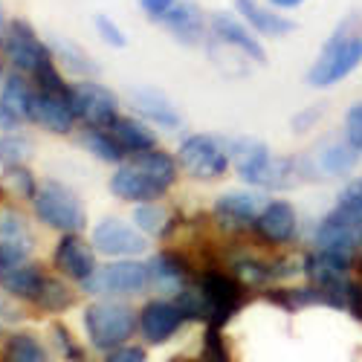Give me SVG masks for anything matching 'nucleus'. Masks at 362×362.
Instances as JSON below:
<instances>
[{
  "label": "nucleus",
  "mask_w": 362,
  "mask_h": 362,
  "mask_svg": "<svg viewBox=\"0 0 362 362\" xmlns=\"http://www.w3.org/2000/svg\"><path fill=\"white\" fill-rule=\"evenodd\" d=\"M35 250V235L29 229V221L18 209H0V267L29 261Z\"/></svg>",
  "instance_id": "17"
},
{
  "label": "nucleus",
  "mask_w": 362,
  "mask_h": 362,
  "mask_svg": "<svg viewBox=\"0 0 362 362\" xmlns=\"http://www.w3.org/2000/svg\"><path fill=\"white\" fill-rule=\"evenodd\" d=\"M136 316L125 301H93L90 308H84V330L90 337V345L99 351H110L116 345H125L134 337Z\"/></svg>",
  "instance_id": "7"
},
{
  "label": "nucleus",
  "mask_w": 362,
  "mask_h": 362,
  "mask_svg": "<svg viewBox=\"0 0 362 362\" xmlns=\"http://www.w3.org/2000/svg\"><path fill=\"white\" fill-rule=\"evenodd\" d=\"M229 160L235 174L252 189H267V192H284L298 180V160L293 157H279L269 151L267 142L255 136H232L229 139Z\"/></svg>",
  "instance_id": "3"
},
{
  "label": "nucleus",
  "mask_w": 362,
  "mask_h": 362,
  "mask_svg": "<svg viewBox=\"0 0 362 362\" xmlns=\"http://www.w3.org/2000/svg\"><path fill=\"white\" fill-rule=\"evenodd\" d=\"M0 52H4V58L18 73H26V76H35L44 67L55 64L49 41H44L35 33V26L23 18L6 21L4 35H0Z\"/></svg>",
  "instance_id": "6"
},
{
  "label": "nucleus",
  "mask_w": 362,
  "mask_h": 362,
  "mask_svg": "<svg viewBox=\"0 0 362 362\" xmlns=\"http://www.w3.org/2000/svg\"><path fill=\"white\" fill-rule=\"evenodd\" d=\"M107 131L116 139V145L125 151V157L142 154V151H151V148L160 145L154 128H151L145 119H139V116H122V113H119L113 122H110Z\"/></svg>",
  "instance_id": "24"
},
{
  "label": "nucleus",
  "mask_w": 362,
  "mask_h": 362,
  "mask_svg": "<svg viewBox=\"0 0 362 362\" xmlns=\"http://www.w3.org/2000/svg\"><path fill=\"white\" fill-rule=\"evenodd\" d=\"M174 305L177 310L183 313L186 322H206L209 325V301L203 296L200 287H183V290H177V298H174Z\"/></svg>",
  "instance_id": "35"
},
{
  "label": "nucleus",
  "mask_w": 362,
  "mask_h": 362,
  "mask_svg": "<svg viewBox=\"0 0 362 362\" xmlns=\"http://www.w3.org/2000/svg\"><path fill=\"white\" fill-rule=\"evenodd\" d=\"M35 305L44 308V310H49V313H64L67 308L76 305V293L67 284H62V281L44 279V284H41V290L35 296Z\"/></svg>",
  "instance_id": "34"
},
{
  "label": "nucleus",
  "mask_w": 362,
  "mask_h": 362,
  "mask_svg": "<svg viewBox=\"0 0 362 362\" xmlns=\"http://www.w3.org/2000/svg\"><path fill=\"white\" fill-rule=\"evenodd\" d=\"M35 215L44 226L58 229V232H78L87 226V209L81 197L62 180H41L35 197Z\"/></svg>",
  "instance_id": "5"
},
{
  "label": "nucleus",
  "mask_w": 362,
  "mask_h": 362,
  "mask_svg": "<svg viewBox=\"0 0 362 362\" xmlns=\"http://www.w3.org/2000/svg\"><path fill=\"white\" fill-rule=\"evenodd\" d=\"M177 4H180V0H139V12H142L151 23H160Z\"/></svg>",
  "instance_id": "42"
},
{
  "label": "nucleus",
  "mask_w": 362,
  "mask_h": 362,
  "mask_svg": "<svg viewBox=\"0 0 362 362\" xmlns=\"http://www.w3.org/2000/svg\"><path fill=\"white\" fill-rule=\"evenodd\" d=\"M319 116H322V107H308V110H301L298 116H293V131L296 134H305L308 128H313L319 122Z\"/></svg>",
  "instance_id": "44"
},
{
  "label": "nucleus",
  "mask_w": 362,
  "mask_h": 362,
  "mask_svg": "<svg viewBox=\"0 0 362 362\" xmlns=\"http://www.w3.org/2000/svg\"><path fill=\"white\" fill-rule=\"evenodd\" d=\"M105 362H145V348L128 345V342L125 345H116V348L107 351Z\"/></svg>",
  "instance_id": "43"
},
{
  "label": "nucleus",
  "mask_w": 362,
  "mask_h": 362,
  "mask_svg": "<svg viewBox=\"0 0 362 362\" xmlns=\"http://www.w3.org/2000/svg\"><path fill=\"white\" fill-rule=\"evenodd\" d=\"M148 279L157 290L177 293V290H183L186 281H189V264L177 252H157L148 264Z\"/></svg>",
  "instance_id": "28"
},
{
  "label": "nucleus",
  "mask_w": 362,
  "mask_h": 362,
  "mask_svg": "<svg viewBox=\"0 0 362 362\" xmlns=\"http://www.w3.org/2000/svg\"><path fill=\"white\" fill-rule=\"evenodd\" d=\"M232 12L261 38H284V35L296 33V26H298L287 12L267 6L264 0H235Z\"/></svg>",
  "instance_id": "18"
},
{
  "label": "nucleus",
  "mask_w": 362,
  "mask_h": 362,
  "mask_svg": "<svg viewBox=\"0 0 362 362\" xmlns=\"http://www.w3.org/2000/svg\"><path fill=\"white\" fill-rule=\"evenodd\" d=\"M4 26H6V12H4V6H0V35H4Z\"/></svg>",
  "instance_id": "48"
},
{
  "label": "nucleus",
  "mask_w": 362,
  "mask_h": 362,
  "mask_svg": "<svg viewBox=\"0 0 362 362\" xmlns=\"http://www.w3.org/2000/svg\"><path fill=\"white\" fill-rule=\"evenodd\" d=\"M359 160H362V154L342 136V139L322 142L310 157V168L319 171L322 177H348L359 165Z\"/></svg>",
  "instance_id": "23"
},
{
  "label": "nucleus",
  "mask_w": 362,
  "mask_h": 362,
  "mask_svg": "<svg viewBox=\"0 0 362 362\" xmlns=\"http://www.w3.org/2000/svg\"><path fill=\"white\" fill-rule=\"evenodd\" d=\"M93 247L102 255L136 258V255H142L148 250V240L134 223H128L122 218H105L93 229Z\"/></svg>",
  "instance_id": "15"
},
{
  "label": "nucleus",
  "mask_w": 362,
  "mask_h": 362,
  "mask_svg": "<svg viewBox=\"0 0 362 362\" xmlns=\"http://www.w3.org/2000/svg\"><path fill=\"white\" fill-rule=\"evenodd\" d=\"M4 362H49V354L33 334H12L4 348Z\"/></svg>",
  "instance_id": "32"
},
{
  "label": "nucleus",
  "mask_w": 362,
  "mask_h": 362,
  "mask_svg": "<svg viewBox=\"0 0 362 362\" xmlns=\"http://www.w3.org/2000/svg\"><path fill=\"white\" fill-rule=\"evenodd\" d=\"M177 163L180 171L189 174L192 180H203V183L221 180L232 168L229 139L218 134H189L177 145Z\"/></svg>",
  "instance_id": "4"
},
{
  "label": "nucleus",
  "mask_w": 362,
  "mask_h": 362,
  "mask_svg": "<svg viewBox=\"0 0 362 362\" xmlns=\"http://www.w3.org/2000/svg\"><path fill=\"white\" fill-rule=\"evenodd\" d=\"M267 6H273V9H279V12H296V9H301L308 4V0H264Z\"/></svg>",
  "instance_id": "46"
},
{
  "label": "nucleus",
  "mask_w": 362,
  "mask_h": 362,
  "mask_svg": "<svg viewBox=\"0 0 362 362\" xmlns=\"http://www.w3.org/2000/svg\"><path fill=\"white\" fill-rule=\"evenodd\" d=\"M267 301H273V305L284 308L287 313L301 310V308H310V305H325L322 293L313 284L310 287H290V290H269Z\"/></svg>",
  "instance_id": "33"
},
{
  "label": "nucleus",
  "mask_w": 362,
  "mask_h": 362,
  "mask_svg": "<svg viewBox=\"0 0 362 362\" xmlns=\"http://www.w3.org/2000/svg\"><path fill=\"white\" fill-rule=\"evenodd\" d=\"M49 134H70L78 119H76V110L70 105V90H44V87H35L33 90V102H29V119Z\"/></svg>",
  "instance_id": "13"
},
{
  "label": "nucleus",
  "mask_w": 362,
  "mask_h": 362,
  "mask_svg": "<svg viewBox=\"0 0 362 362\" xmlns=\"http://www.w3.org/2000/svg\"><path fill=\"white\" fill-rule=\"evenodd\" d=\"M33 157H35V142H33V136L21 134L18 128L0 134V165H4V168L26 165Z\"/></svg>",
  "instance_id": "30"
},
{
  "label": "nucleus",
  "mask_w": 362,
  "mask_h": 362,
  "mask_svg": "<svg viewBox=\"0 0 362 362\" xmlns=\"http://www.w3.org/2000/svg\"><path fill=\"white\" fill-rule=\"evenodd\" d=\"M313 244L322 252H334L354 261V252L362 250V218L334 206V212H327L313 229Z\"/></svg>",
  "instance_id": "10"
},
{
  "label": "nucleus",
  "mask_w": 362,
  "mask_h": 362,
  "mask_svg": "<svg viewBox=\"0 0 362 362\" xmlns=\"http://www.w3.org/2000/svg\"><path fill=\"white\" fill-rule=\"evenodd\" d=\"M4 76H6V73H4V67H0V84H4ZM0 128H4V131H12V122L4 116V110H0Z\"/></svg>",
  "instance_id": "47"
},
{
  "label": "nucleus",
  "mask_w": 362,
  "mask_h": 362,
  "mask_svg": "<svg viewBox=\"0 0 362 362\" xmlns=\"http://www.w3.org/2000/svg\"><path fill=\"white\" fill-rule=\"evenodd\" d=\"M345 308L354 313L356 322H362V284H351V287H348V301H345Z\"/></svg>",
  "instance_id": "45"
},
{
  "label": "nucleus",
  "mask_w": 362,
  "mask_h": 362,
  "mask_svg": "<svg viewBox=\"0 0 362 362\" xmlns=\"http://www.w3.org/2000/svg\"><path fill=\"white\" fill-rule=\"evenodd\" d=\"M337 209L362 218V177L348 180V183L339 189V194H337Z\"/></svg>",
  "instance_id": "39"
},
{
  "label": "nucleus",
  "mask_w": 362,
  "mask_h": 362,
  "mask_svg": "<svg viewBox=\"0 0 362 362\" xmlns=\"http://www.w3.org/2000/svg\"><path fill=\"white\" fill-rule=\"evenodd\" d=\"M134 226L148 235V238H168L177 226V215L171 212L168 206H163L160 200L151 203H136L134 209Z\"/></svg>",
  "instance_id": "29"
},
{
  "label": "nucleus",
  "mask_w": 362,
  "mask_h": 362,
  "mask_svg": "<svg viewBox=\"0 0 362 362\" xmlns=\"http://www.w3.org/2000/svg\"><path fill=\"white\" fill-rule=\"evenodd\" d=\"M362 64V12H348L325 38L319 55L308 67L305 81L310 87H334L345 81Z\"/></svg>",
  "instance_id": "2"
},
{
  "label": "nucleus",
  "mask_w": 362,
  "mask_h": 362,
  "mask_svg": "<svg viewBox=\"0 0 362 362\" xmlns=\"http://www.w3.org/2000/svg\"><path fill=\"white\" fill-rule=\"evenodd\" d=\"M33 78L26 73H9L4 76V84H0V110L12 122V128H18L21 122L29 119V102H33Z\"/></svg>",
  "instance_id": "25"
},
{
  "label": "nucleus",
  "mask_w": 362,
  "mask_h": 362,
  "mask_svg": "<svg viewBox=\"0 0 362 362\" xmlns=\"http://www.w3.org/2000/svg\"><path fill=\"white\" fill-rule=\"evenodd\" d=\"M183 322L186 319H183V313L177 310V305H174V301H165V298L148 301V305L142 308V313H139V330H142V337L151 345L168 342Z\"/></svg>",
  "instance_id": "21"
},
{
  "label": "nucleus",
  "mask_w": 362,
  "mask_h": 362,
  "mask_svg": "<svg viewBox=\"0 0 362 362\" xmlns=\"http://www.w3.org/2000/svg\"><path fill=\"white\" fill-rule=\"evenodd\" d=\"M174 362H229V348H226V342L221 337V327L209 325L206 339H203V351H200L197 359H183V356L177 359L174 356Z\"/></svg>",
  "instance_id": "36"
},
{
  "label": "nucleus",
  "mask_w": 362,
  "mask_h": 362,
  "mask_svg": "<svg viewBox=\"0 0 362 362\" xmlns=\"http://www.w3.org/2000/svg\"><path fill=\"white\" fill-rule=\"evenodd\" d=\"M44 279L47 276L41 273V267L33 264V261H18V264H4L0 267V290L15 296V298L35 301Z\"/></svg>",
  "instance_id": "26"
},
{
  "label": "nucleus",
  "mask_w": 362,
  "mask_h": 362,
  "mask_svg": "<svg viewBox=\"0 0 362 362\" xmlns=\"http://www.w3.org/2000/svg\"><path fill=\"white\" fill-rule=\"evenodd\" d=\"M345 139L362 154V102L351 105L345 113Z\"/></svg>",
  "instance_id": "40"
},
{
  "label": "nucleus",
  "mask_w": 362,
  "mask_h": 362,
  "mask_svg": "<svg viewBox=\"0 0 362 362\" xmlns=\"http://www.w3.org/2000/svg\"><path fill=\"white\" fill-rule=\"evenodd\" d=\"M70 105L76 110V119L84 128H110V122L119 116V102L116 90L96 78H78L70 84Z\"/></svg>",
  "instance_id": "8"
},
{
  "label": "nucleus",
  "mask_w": 362,
  "mask_h": 362,
  "mask_svg": "<svg viewBox=\"0 0 362 362\" xmlns=\"http://www.w3.org/2000/svg\"><path fill=\"white\" fill-rule=\"evenodd\" d=\"M49 49H52L55 64L62 67L64 73L76 76V78H96L102 73L96 58L90 55L81 44H76L73 38H52L49 41Z\"/></svg>",
  "instance_id": "27"
},
{
  "label": "nucleus",
  "mask_w": 362,
  "mask_h": 362,
  "mask_svg": "<svg viewBox=\"0 0 362 362\" xmlns=\"http://www.w3.org/2000/svg\"><path fill=\"white\" fill-rule=\"evenodd\" d=\"M6 189L15 192L18 197H35V189H38V180L33 177L26 165H18V168H6Z\"/></svg>",
  "instance_id": "38"
},
{
  "label": "nucleus",
  "mask_w": 362,
  "mask_h": 362,
  "mask_svg": "<svg viewBox=\"0 0 362 362\" xmlns=\"http://www.w3.org/2000/svg\"><path fill=\"white\" fill-rule=\"evenodd\" d=\"M55 267L73 281H87L96 273V247L78 232H64L55 247Z\"/></svg>",
  "instance_id": "19"
},
{
  "label": "nucleus",
  "mask_w": 362,
  "mask_h": 362,
  "mask_svg": "<svg viewBox=\"0 0 362 362\" xmlns=\"http://www.w3.org/2000/svg\"><path fill=\"white\" fill-rule=\"evenodd\" d=\"M52 339H55V345L62 348V356L64 359H73V362H78V359H84V354H81V348L73 342V337H70V330L64 327V325H52Z\"/></svg>",
  "instance_id": "41"
},
{
  "label": "nucleus",
  "mask_w": 362,
  "mask_h": 362,
  "mask_svg": "<svg viewBox=\"0 0 362 362\" xmlns=\"http://www.w3.org/2000/svg\"><path fill=\"white\" fill-rule=\"evenodd\" d=\"M197 287L203 290L206 301H209V325L215 327H223L240 308L247 305V290L238 279L221 273V269H206L200 273V281Z\"/></svg>",
  "instance_id": "11"
},
{
  "label": "nucleus",
  "mask_w": 362,
  "mask_h": 362,
  "mask_svg": "<svg viewBox=\"0 0 362 362\" xmlns=\"http://www.w3.org/2000/svg\"><path fill=\"white\" fill-rule=\"evenodd\" d=\"M148 284H151L148 267L134 258L96 267V273L87 281H81L84 293H93V296H134V293H142Z\"/></svg>",
  "instance_id": "12"
},
{
  "label": "nucleus",
  "mask_w": 362,
  "mask_h": 362,
  "mask_svg": "<svg viewBox=\"0 0 362 362\" xmlns=\"http://www.w3.org/2000/svg\"><path fill=\"white\" fill-rule=\"evenodd\" d=\"M264 197L258 194V192H226V194H221L218 200H215V218L223 223V226H229V229H244V226H252L255 223V218H258V212L264 209Z\"/></svg>",
  "instance_id": "22"
},
{
  "label": "nucleus",
  "mask_w": 362,
  "mask_h": 362,
  "mask_svg": "<svg viewBox=\"0 0 362 362\" xmlns=\"http://www.w3.org/2000/svg\"><path fill=\"white\" fill-rule=\"evenodd\" d=\"M128 105H131L134 116L145 119L151 128H163V131H180L183 128V113H180V107L163 93L160 87H151V84L128 87Z\"/></svg>",
  "instance_id": "14"
},
{
  "label": "nucleus",
  "mask_w": 362,
  "mask_h": 362,
  "mask_svg": "<svg viewBox=\"0 0 362 362\" xmlns=\"http://www.w3.org/2000/svg\"><path fill=\"white\" fill-rule=\"evenodd\" d=\"M252 229L267 244H290L298 229L296 206L290 200H267L252 223Z\"/></svg>",
  "instance_id": "20"
},
{
  "label": "nucleus",
  "mask_w": 362,
  "mask_h": 362,
  "mask_svg": "<svg viewBox=\"0 0 362 362\" xmlns=\"http://www.w3.org/2000/svg\"><path fill=\"white\" fill-rule=\"evenodd\" d=\"M93 26H96L99 41H102L107 49H125V47H128V33L116 23V18L99 12V15L93 18Z\"/></svg>",
  "instance_id": "37"
},
{
  "label": "nucleus",
  "mask_w": 362,
  "mask_h": 362,
  "mask_svg": "<svg viewBox=\"0 0 362 362\" xmlns=\"http://www.w3.org/2000/svg\"><path fill=\"white\" fill-rule=\"evenodd\" d=\"M165 33L183 47H200L209 41V12L197 0H180V4L160 21Z\"/></svg>",
  "instance_id": "16"
},
{
  "label": "nucleus",
  "mask_w": 362,
  "mask_h": 362,
  "mask_svg": "<svg viewBox=\"0 0 362 362\" xmlns=\"http://www.w3.org/2000/svg\"><path fill=\"white\" fill-rule=\"evenodd\" d=\"M81 148L90 151V154H93L96 160H102V163L119 165V163L128 160L125 151L116 145V139L110 136L107 128H84V131H81Z\"/></svg>",
  "instance_id": "31"
},
{
  "label": "nucleus",
  "mask_w": 362,
  "mask_h": 362,
  "mask_svg": "<svg viewBox=\"0 0 362 362\" xmlns=\"http://www.w3.org/2000/svg\"><path fill=\"white\" fill-rule=\"evenodd\" d=\"M209 41L226 47L229 52H238L252 64H267L264 38L255 35L235 12H209Z\"/></svg>",
  "instance_id": "9"
},
{
  "label": "nucleus",
  "mask_w": 362,
  "mask_h": 362,
  "mask_svg": "<svg viewBox=\"0 0 362 362\" xmlns=\"http://www.w3.org/2000/svg\"><path fill=\"white\" fill-rule=\"evenodd\" d=\"M180 177V163L160 145L119 163L110 177V194L125 203L163 200Z\"/></svg>",
  "instance_id": "1"
}]
</instances>
